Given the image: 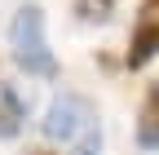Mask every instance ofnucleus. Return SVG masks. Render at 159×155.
Here are the masks:
<instances>
[{"label": "nucleus", "mask_w": 159, "mask_h": 155, "mask_svg": "<svg viewBox=\"0 0 159 155\" xmlns=\"http://www.w3.org/2000/svg\"><path fill=\"white\" fill-rule=\"evenodd\" d=\"M119 0H75V18L80 22H111Z\"/></svg>", "instance_id": "423d86ee"}, {"label": "nucleus", "mask_w": 159, "mask_h": 155, "mask_svg": "<svg viewBox=\"0 0 159 155\" xmlns=\"http://www.w3.org/2000/svg\"><path fill=\"white\" fill-rule=\"evenodd\" d=\"M27 120V102L9 80H0V138H13Z\"/></svg>", "instance_id": "39448f33"}, {"label": "nucleus", "mask_w": 159, "mask_h": 155, "mask_svg": "<svg viewBox=\"0 0 159 155\" xmlns=\"http://www.w3.org/2000/svg\"><path fill=\"white\" fill-rule=\"evenodd\" d=\"M9 49H13V62L22 67L27 75H44V80L57 75V58L49 49L44 9H40V5H22L13 13V22H9Z\"/></svg>", "instance_id": "f03ea898"}, {"label": "nucleus", "mask_w": 159, "mask_h": 155, "mask_svg": "<svg viewBox=\"0 0 159 155\" xmlns=\"http://www.w3.org/2000/svg\"><path fill=\"white\" fill-rule=\"evenodd\" d=\"M40 155H49V151H40Z\"/></svg>", "instance_id": "0eeeda50"}, {"label": "nucleus", "mask_w": 159, "mask_h": 155, "mask_svg": "<svg viewBox=\"0 0 159 155\" xmlns=\"http://www.w3.org/2000/svg\"><path fill=\"white\" fill-rule=\"evenodd\" d=\"M137 146L142 151H159V80L146 84L142 111H137Z\"/></svg>", "instance_id": "20e7f679"}, {"label": "nucleus", "mask_w": 159, "mask_h": 155, "mask_svg": "<svg viewBox=\"0 0 159 155\" xmlns=\"http://www.w3.org/2000/svg\"><path fill=\"white\" fill-rule=\"evenodd\" d=\"M49 142H62L75 155H102V124H97V106L84 93H57L49 102L44 120H40Z\"/></svg>", "instance_id": "f257e3e1"}, {"label": "nucleus", "mask_w": 159, "mask_h": 155, "mask_svg": "<svg viewBox=\"0 0 159 155\" xmlns=\"http://www.w3.org/2000/svg\"><path fill=\"white\" fill-rule=\"evenodd\" d=\"M155 53H159V0H142L128 35V67H146Z\"/></svg>", "instance_id": "7ed1b4c3"}]
</instances>
